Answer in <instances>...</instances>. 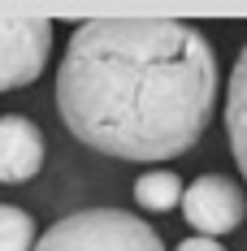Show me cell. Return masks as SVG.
<instances>
[{"instance_id":"obj_1","label":"cell","mask_w":247,"mask_h":251,"mask_svg":"<svg viewBox=\"0 0 247 251\" xmlns=\"http://www.w3.org/2000/svg\"><path fill=\"white\" fill-rule=\"evenodd\" d=\"M217 104V56L195 26L173 18L78 22L56 108L78 143L117 160H173L199 143Z\"/></svg>"},{"instance_id":"obj_2","label":"cell","mask_w":247,"mask_h":251,"mask_svg":"<svg viewBox=\"0 0 247 251\" xmlns=\"http://www.w3.org/2000/svg\"><path fill=\"white\" fill-rule=\"evenodd\" d=\"M35 251H165V243L143 217H130L117 208H87L44 229Z\"/></svg>"},{"instance_id":"obj_3","label":"cell","mask_w":247,"mask_h":251,"mask_svg":"<svg viewBox=\"0 0 247 251\" xmlns=\"http://www.w3.org/2000/svg\"><path fill=\"white\" fill-rule=\"evenodd\" d=\"M52 52L48 18H0V91L30 87Z\"/></svg>"},{"instance_id":"obj_4","label":"cell","mask_w":247,"mask_h":251,"mask_svg":"<svg viewBox=\"0 0 247 251\" xmlns=\"http://www.w3.org/2000/svg\"><path fill=\"white\" fill-rule=\"evenodd\" d=\"M182 217H187V226H195L204 238H217V234H230V229L243 226L247 200H243V191H239L234 177L204 174V177H195V182L182 191Z\"/></svg>"},{"instance_id":"obj_5","label":"cell","mask_w":247,"mask_h":251,"mask_svg":"<svg viewBox=\"0 0 247 251\" xmlns=\"http://www.w3.org/2000/svg\"><path fill=\"white\" fill-rule=\"evenodd\" d=\"M44 169V134L39 126L22 113H4L0 117V182L4 186H22Z\"/></svg>"},{"instance_id":"obj_6","label":"cell","mask_w":247,"mask_h":251,"mask_svg":"<svg viewBox=\"0 0 247 251\" xmlns=\"http://www.w3.org/2000/svg\"><path fill=\"white\" fill-rule=\"evenodd\" d=\"M225 134H230V151L239 160V174L247 182V44L234 61L230 91H225Z\"/></svg>"},{"instance_id":"obj_7","label":"cell","mask_w":247,"mask_h":251,"mask_svg":"<svg viewBox=\"0 0 247 251\" xmlns=\"http://www.w3.org/2000/svg\"><path fill=\"white\" fill-rule=\"evenodd\" d=\"M135 203L143 212H169L173 203H182V177L169 169H148L135 182Z\"/></svg>"},{"instance_id":"obj_8","label":"cell","mask_w":247,"mask_h":251,"mask_svg":"<svg viewBox=\"0 0 247 251\" xmlns=\"http://www.w3.org/2000/svg\"><path fill=\"white\" fill-rule=\"evenodd\" d=\"M0 251H35V221L18 203H0Z\"/></svg>"},{"instance_id":"obj_9","label":"cell","mask_w":247,"mask_h":251,"mask_svg":"<svg viewBox=\"0 0 247 251\" xmlns=\"http://www.w3.org/2000/svg\"><path fill=\"white\" fill-rule=\"evenodd\" d=\"M173 251H225V247L217 243V238H204V234H191V238H182V243H178Z\"/></svg>"}]
</instances>
